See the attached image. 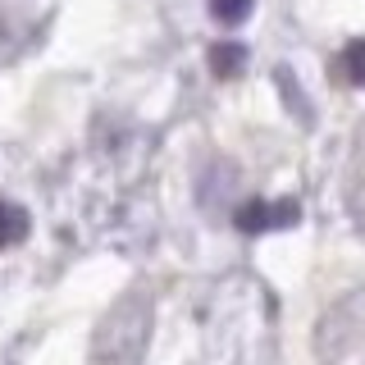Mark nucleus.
<instances>
[{
    "label": "nucleus",
    "mask_w": 365,
    "mask_h": 365,
    "mask_svg": "<svg viewBox=\"0 0 365 365\" xmlns=\"http://www.w3.org/2000/svg\"><path fill=\"white\" fill-rule=\"evenodd\" d=\"M146 329H151V306H146L142 292H128L101 324L91 365H110L114 356H123V365H137L146 347Z\"/></svg>",
    "instance_id": "f257e3e1"
},
{
    "label": "nucleus",
    "mask_w": 365,
    "mask_h": 365,
    "mask_svg": "<svg viewBox=\"0 0 365 365\" xmlns=\"http://www.w3.org/2000/svg\"><path fill=\"white\" fill-rule=\"evenodd\" d=\"M297 215H302L297 201H242L237 215H233V224L242 228V233H269V228L297 224Z\"/></svg>",
    "instance_id": "f03ea898"
},
{
    "label": "nucleus",
    "mask_w": 365,
    "mask_h": 365,
    "mask_svg": "<svg viewBox=\"0 0 365 365\" xmlns=\"http://www.w3.org/2000/svg\"><path fill=\"white\" fill-rule=\"evenodd\" d=\"M247 68V46H237V41H220V46H210V73L215 78H237Z\"/></svg>",
    "instance_id": "7ed1b4c3"
},
{
    "label": "nucleus",
    "mask_w": 365,
    "mask_h": 365,
    "mask_svg": "<svg viewBox=\"0 0 365 365\" xmlns=\"http://www.w3.org/2000/svg\"><path fill=\"white\" fill-rule=\"evenodd\" d=\"M251 5H256V0H210V14H215V23H228V28H233V23H242L251 14Z\"/></svg>",
    "instance_id": "423d86ee"
},
{
    "label": "nucleus",
    "mask_w": 365,
    "mask_h": 365,
    "mask_svg": "<svg viewBox=\"0 0 365 365\" xmlns=\"http://www.w3.org/2000/svg\"><path fill=\"white\" fill-rule=\"evenodd\" d=\"M334 78H342V83H351V87H365V37H361V41H351L347 51L338 55Z\"/></svg>",
    "instance_id": "39448f33"
},
{
    "label": "nucleus",
    "mask_w": 365,
    "mask_h": 365,
    "mask_svg": "<svg viewBox=\"0 0 365 365\" xmlns=\"http://www.w3.org/2000/svg\"><path fill=\"white\" fill-rule=\"evenodd\" d=\"M28 228H32V220H28L23 205L0 201V247H19L23 237H28Z\"/></svg>",
    "instance_id": "20e7f679"
}]
</instances>
